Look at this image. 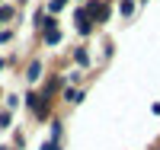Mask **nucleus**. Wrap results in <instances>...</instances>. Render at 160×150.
<instances>
[{
  "mask_svg": "<svg viewBox=\"0 0 160 150\" xmlns=\"http://www.w3.org/2000/svg\"><path fill=\"white\" fill-rule=\"evenodd\" d=\"M83 13H87V19H90L93 26H102V22L112 19L109 0H87V3H83Z\"/></svg>",
  "mask_w": 160,
  "mask_h": 150,
  "instance_id": "1",
  "label": "nucleus"
},
{
  "mask_svg": "<svg viewBox=\"0 0 160 150\" xmlns=\"http://www.w3.org/2000/svg\"><path fill=\"white\" fill-rule=\"evenodd\" d=\"M64 86H68V83H64V77H61V74H55V70H51V74H45V80H42V83H38L35 90L42 93V96H45L48 102H55V99L61 96V90H64Z\"/></svg>",
  "mask_w": 160,
  "mask_h": 150,
  "instance_id": "2",
  "label": "nucleus"
},
{
  "mask_svg": "<svg viewBox=\"0 0 160 150\" xmlns=\"http://www.w3.org/2000/svg\"><path fill=\"white\" fill-rule=\"evenodd\" d=\"M45 61L42 58H29V61H26L22 64V80H26V86H38V83H42V80H45Z\"/></svg>",
  "mask_w": 160,
  "mask_h": 150,
  "instance_id": "3",
  "label": "nucleus"
},
{
  "mask_svg": "<svg viewBox=\"0 0 160 150\" xmlns=\"http://www.w3.org/2000/svg\"><path fill=\"white\" fill-rule=\"evenodd\" d=\"M71 61H74V67H93V51H90V45H74L71 48Z\"/></svg>",
  "mask_w": 160,
  "mask_h": 150,
  "instance_id": "4",
  "label": "nucleus"
},
{
  "mask_svg": "<svg viewBox=\"0 0 160 150\" xmlns=\"http://www.w3.org/2000/svg\"><path fill=\"white\" fill-rule=\"evenodd\" d=\"M29 115H32V121H35V125H48V121H51V115H55V102L42 99V102H38Z\"/></svg>",
  "mask_w": 160,
  "mask_h": 150,
  "instance_id": "5",
  "label": "nucleus"
},
{
  "mask_svg": "<svg viewBox=\"0 0 160 150\" xmlns=\"http://www.w3.org/2000/svg\"><path fill=\"white\" fill-rule=\"evenodd\" d=\"M61 99H64V105L77 109L80 102L87 99V86H64V90H61Z\"/></svg>",
  "mask_w": 160,
  "mask_h": 150,
  "instance_id": "6",
  "label": "nucleus"
},
{
  "mask_svg": "<svg viewBox=\"0 0 160 150\" xmlns=\"http://www.w3.org/2000/svg\"><path fill=\"white\" fill-rule=\"evenodd\" d=\"M38 42H42L45 48H55V45H61V42H64V32H61V22H58V26H51V29H45L42 35H38Z\"/></svg>",
  "mask_w": 160,
  "mask_h": 150,
  "instance_id": "7",
  "label": "nucleus"
},
{
  "mask_svg": "<svg viewBox=\"0 0 160 150\" xmlns=\"http://www.w3.org/2000/svg\"><path fill=\"white\" fill-rule=\"evenodd\" d=\"M48 141H55V144H64V118L51 115V121H48Z\"/></svg>",
  "mask_w": 160,
  "mask_h": 150,
  "instance_id": "8",
  "label": "nucleus"
},
{
  "mask_svg": "<svg viewBox=\"0 0 160 150\" xmlns=\"http://www.w3.org/2000/svg\"><path fill=\"white\" fill-rule=\"evenodd\" d=\"M64 83L68 86H87V70L83 67H71V70L64 74Z\"/></svg>",
  "mask_w": 160,
  "mask_h": 150,
  "instance_id": "9",
  "label": "nucleus"
},
{
  "mask_svg": "<svg viewBox=\"0 0 160 150\" xmlns=\"http://www.w3.org/2000/svg\"><path fill=\"white\" fill-rule=\"evenodd\" d=\"M42 99H45V96H42L35 86H26V93H22V109H26V112H32V109L42 102Z\"/></svg>",
  "mask_w": 160,
  "mask_h": 150,
  "instance_id": "10",
  "label": "nucleus"
},
{
  "mask_svg": "<svg viewBox=\"0 0 160 150\" xmlns=\"http://www.w3.org/2000/svg\"><path fill=\"white\" fill-rule=\"evenodd\" d=\"M0 105L10 109V112H16V109H22V93H3V99H0Z\"/></svg>",
  "mask_w": 160,
  "mask_h": 150,
  "instance_id": "11",
  "label": "nucleus"
},
{
  "mask_svg": "<svg viewBox=\"0 0 160 150\" xmlns=\"http://www.w3.org/2000/svg\"><path fill=\"white\" fill-rule=\"evenodd\" d=\"M68 7H71V0H45V13L48 16H61Z\"/></svg>",
  "mask_w": 160,
  "mask_h": 150,
  "instance_id": "12",
  "label": "nucleus"
},
{
  "mask_svg": "<svg viewBox=\"0 0 160 150\" xmlns=\"http://www.w3.org/2000/svg\"><path fill=\"white\" fill-rule=\"evenodd\" d=\"M118 13H122V19H135L138 0H118Z\"/></svg>",
  "mask_w": 160,
  "mask_h": 150,
  "instance_id": "13",
  "label": "nucleus"
},
{
  "mask_svg": "<svg viewBox=\"0 0 160 150\" xmlns=\"http://www.w3.org/2000/svg\"><path fill=\"white\" fill-rule=\"evenodd\" d=\"M13 128H16V121H13V112L0 105V131H13Z\"/></svg>",
  "mask_w": 160,
  "mask_h": 150,
  "instance_id": "14",
  "label": "nucleus"
},
{
  "mask_svg": "<svg viewBox=\"0 0 160 150\" xmlns=\"http://www.w3.org/2000/svg\"><path fill=\"white\" fill-rule=\"evenodd\" d=\"M45 16H48V13H45V7L32 13V32H35V38L42 35V26H45Z\"/></svg>",
  "mask_w": 160,
  "mask_h": 150,
  "instance_id": "15",
  "label": "nucleus"
},
{
  "mask_svg": "<svg viewBox=\"0 0 160 150\" xmlns=\"http://www.w3.org/2000/svg\"><path fill=\"white\" fill-rule=\"evenodd\" d=\"M13 19H16V7H13V3H0V22L10 26Z\"/></svg>",
  "mask_w": 160,
  "mask_h": 150,
  "instance_id": "16",
  "label": "nucleus"
},
{
  "mask_svg": "<svg viewBox=\"0 0 160 150\" xmlns=\"http://www.w3.org/2000/svg\"><path fill=\"white\" fill-rule=\"evenodd\" d=\"M10 144L16 147V150H26V131L22 128H13L10 131Z\"/></svg>",
  "mask_w": 160,
  "mask_h": 150,
  "instance_id": "17",
  "label": "nucleus"
},
{
  "mask_svg": "<svg viewBox=\"0 0 160 150\" xmlns=\"http://www.w3.org/2000/svg\"><path fill=\"white\" fill-rule=\"evenodd\" d=\"M13 38H16V29H13V26H3V29H0V45H10Z\"/></svg>",
  "mask_w": 160,
  "mask_h": 150,
  "instance_id": "18",
  "label": "nucleus"
},
{
  "mask_svg": "<svg viewBox=\"0 0 160 150\" xmlns=\"http://www.w3.org/2000/svg\"><path fill=\"white\" fill-rule=\"evenodd\" d=\"M35 150H64V144H55V141H48V138H45V141L38 144Z\"/></svg>",
  "mask_w": 160,
  "mask_h": 150,
  "instance_id": "19",
  "label": "nucleus"
},
{
  "mask_svg": "<svg viewBox=\"0 0 160 150\" xmlns=\"http://www.w3.org/2000/svg\"><path fill=\"white\" fill-rule=\"evenodd\" d=\"M151 115H160V102H151Z\"/></svg>",
  "mask_w": 160,
  "mask_h": 150,
  "instance_id": "20",
  "label": "nucleus"
},
{
  "mask_svg": "<svg viewBox=\"0 0 160 150\" xmlns=\"http://www.w3.org/2000/svg\"><path fill=\"white\" fill-rule=\"evenodd\" d=\"M7 70V58H0V74H3Z\"/></svg>",
  "mask_w": 160,
  "mask_h": 150,
  "instance_id": "21",
  "label": "nucleus"
},
{
  "mask_svg": "<svg viewBox=\"0 0 160 150\" xmlns=\"http://www.w3.org/2000/svg\"><path fill=\"white\" fill-rule=\"evenodd\" d=\"M0 150H16V147H13V144H0Z\"/></svg>",
  "mask_w": 160,
  "mask_h": 150,
  "instance_id": "22",
  "label": "nucleus"
},
{
  "mask_svg": "<svg viewBox=\"0 0 160 150\" xmlns=\"http://www.w3.org/2000/svg\"><path fill=\"white\" fill-rule=\"evenodd\" d=\"M74 3H77V7H83V3H87V0H74Z\"/></svg>",
  "mask_w": 160,
  "mask_h": 150,
  "instance_id": "23",
  "label": "nucleus"
},
{
  "mask_svg": "<svg viewBox=\"0 0 160 150\" xmlns=\"http://www.w3.org/2000/svg\"><path fill=\"white\" fill-rule=\"evenodd\" d=\"M141 3H148V0H138V7H141Z\"/></svg>",
  "mask_w": 160,
  "mask_h": 150,
  "instance_id": "24",
  "label": "nucleus"
},
{
  "mask_svg": "<svg viewBox=\"0 0 160 150\" xmlns=\"http://www.w3.org/2000/svg\"><path fill=\"white\" fill-rule=\"evenodd\" d=\"M0 99H3V90H0Z\"/></svg>",
  "mask_w": 160,
  "mask_h": 150,
  "instance_id": "25",
  "label": "nucleus"
},
{
  "mask_svg": "<svg viewBox=\"0 0 160 150\" xmlns=\"http://www.w3.org/2000/svg\"><path fill=\"white\" fill-rule=\"evenodd\" d=\"M0 29H3V22H0Z\"/></svg>",
  "mask_w": 160,
  "mask_h": 150,
  "instance_id": "26",
  "label": "nucleus"
},
{
  "mask_svg": "<svg viewBox=\"0 0 160 150\" xmlns=\"http://www.w3.org/2000/svg\"><path fill=\"white\" fill-rule=\"evenodd\" d=\"M157 150H160V147H157Z\"/></svg>",
  "mask_w": 160,
  "mask_h": 150,
  "instance_id": "27",
  "label": "nucleus"
}]
</instances>
